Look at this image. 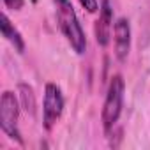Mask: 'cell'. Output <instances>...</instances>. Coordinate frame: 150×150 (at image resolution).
I'll return each mask as SVG.
<instances>
[{
	"label": "cell",
	"instance_id": "obj_1",
	"mask_svg": "<svg viewBox=\"0 0 150 150\" xmlns=\"http://www.w3.org/2000/svg\"><path fill=\"white\" fill-rule=\"evenodd\" d=\"M55 16L58 28L64 34L65 41L69 42V46L72 48V51L83 55L87 51V35L71 0H55Z\"/></svg>",
	"mask_w": 150,
	"mask_h": 150
},
{
	"label": "cell",
	"instance_id": "obj_2",
	"mask_svg": "<svg viewBox=\"0 0 150 150\" xmlns=\"http://www.w3.org/2000/svg\"><path fill=\"white\" fill-rule=\"evenodd\" d=\"M124 94H125V81L122 78V74H115L110 80L106 97H104V103H103V111H101L104 134H110L115 129V125H117V122L122 115Z\"/></svg>",
	"mask_w": 150,
	"mask_h": 150
},
{
	"label": "cell",
	"instance_id": "obj_3",
	"mask_svg": "<svg viewBox=\"0 0 150 150\" xmlns=\"http://www.w3.org/2000/svg\"><path fill=\"white\" fill-rule=\"evenodd\" d=\"M20 110H21V104L18 96L11 90H4L2 97H0V129L9 139L23 145V138L18 127Z\"/></svg>",
	"mask_w": 150,
	"mask_h": 150
},
{
	"label": "cell",
	"instance_id": "obj_4",
	"mask_svg": "<svg viewBox=\"0 0 150 150\" xmlns=\"http://www.w3.org/2000/svg\"><path fill=\"white\" fill-rule=\"evenodd\" d=\"M64 94L57 83H46L44 87V101H42V127L50 132L60 120L64 113Z\"/></svg>",
	"mask_w": 150,
	"mask_h": 150
},
{
	"label": "cell",
	"instance_id": "obj_5",
	"mask_svg": "<svg viewBox=\"0 0 150 150\" xmlns=\"http://www.w3.org/2000/svg\"><path fill=\"white\" fill-rule=\"evenodd\" d=\"M113 7L110 4V0H101L99 7V18L94 25V34L96 41L99 46L106 48L111 41V32H113Z\"/></svg>",
	"mask_w": 150,
	"mask_h": 150
},
{
	"label": "cell",
	"instance_id": "obj_6",
	"mask_svg": "<svg viewBox=\"0 0 150 150\" xmlns=\"http://www.w3.org/2000/svg\"><path fill=\"white\" fill-rule=\"evenodd\" d=\"M115 57L118 62H125L131 51V23L125 18H118L113 25Z\"/></svg>",
	"mask_w": 150,
	"mask_h": 150
},
{
	"label": "cell",
	"instance_id": "obj_7",
	"mask_svg": "<svg viewBox=\"0 0 150 150\" xmlns=\"http://www.w3.org/2000/svg\"><path fill=\"white\" fill-rule=\"evenodd\" d=\"M0 28H2V35L6 37V41L18 51V53H23L25 51V39L21 37L20 30L14 27V23H11L9 16L4 13L2 18H0Z\"/></svg>",
	"mask_w": 150,
	"mask_h": 150
},
{
	"label": "cell",
	"instance_id": "obj_8",
	"mask_svg": "<svg viewBox=\"0 0 150 150\" xmlns=\"http://www.w3.org/2000/svg\"><path fill=\"white\" fill-rule=\"evenodd\" d=\"M18 99H20L21 108L27 111V115L34 117L37 111V101H35V94L30 85H27V83L18 85Z\"/></svg>",
	"mask_w": 150,
	"mask_h": 150
},
{
	"label": "cell",
	"instance_id": "obj_9",
	"mask_svg": "<svg viewBox=\"0 0 150 150\" xmlns=\"http://www.w3.org/2000/svg\"><path fill=\"white\" fill-rule=\"evenodd\" d=\"M78 2L81 4V7L83 9H87L88 13H97L99 11V7H101V4H99V0H78Z\"/></svg>",
	"mask_w": 150,
	"mask_h": 150
},
{
	"label": "cell",
	"instance_id": "obj_10",
	"mask_svg": "<svg viewBox=\"0 0 150 150\" xmlns=\"http://www.w3.org/2000/svg\"><path fill=\"white\" fill-rule=\"evenodd\" d=\"M4 6L9 11H21L25 6V0H4Z\"/></svg>",
	"mask_w": 150,
	"mask_h": 150
}]
</instances>
